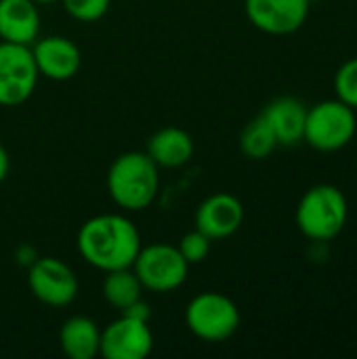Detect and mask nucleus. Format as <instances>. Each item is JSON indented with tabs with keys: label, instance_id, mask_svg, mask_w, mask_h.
<instances>
[{
	"label": "nucleus",
	"instance_id": "obj_12",
	"mask_svg": "<svg viewBox=\"0 0 357 359\" xmlns=\"http://www.w3.org/2000/svg\"><path fill=\"white\" fill-rule=\"evenodd\" d=\"M244 223V206L231 194H213L196 210V229L215 240L231 238Z\"/></svg>",
	"mask_w": 357,
	"mask_h": 359
},
{
	"label": "nucleus",
	"instance_id": "obj_8",
	"mask_svg": "<svg viewBox=\"0 0 357 359\" xmlns=\"http://www.w3.org/2000/svg\"><path fill=\"white\" fill-rule=\"evenodd\" d=\"M29 292L48 307H67L78 297V278L74 269L57 257H40L27 269Z\"/></svg>",
	"mask_w": 357,
	"mask_h": 359
},
{
	"label": "nucleus",
	"instance_id": "obj_10",
	"mask_svg": "<svg viewBox=\"0 0 357 359\" xmlns=\"http://www.w3.org/2000/svg\"><path fill=\"white\" fill-rule=\"evenodd\" d=\"M309 0H244L248 21L269 36L299 32L309 17Z\"/></svg>",
	"mask_w": 357,
	"mask_h": 359
},
{
	"label": "nucleus",
	"instance_id": "obj_4",
	"mask_svg": "<svg viewBox=\"0 0 357 359\" xmlns=\"http://www.w3.org/2000/svg\"><path fill=\"white\" fill-rule=\"evenodd\" d=\"M356 133V109L341 99H328L307 107L303 141L309 147L318 151H339L353 141Z\"/></svg>",
	"mask_w": 357,
	"mask_h": 359
},
{
	"label": "nucleus",
	"instance_id": "obj_3",
	"mask_svg": "<svg viewBox=\"0 0 357 359\" xmlns=\"http://www.w3.org/2000/svg\"><path fill=\"white\" fill-rule=\"evenodd\" d=\"M297 227L314 242L335 240L347 225L349 204L345 194L330 183L309 187L297 204Z\"/></svg>",
	"mask_w": 357,
	"mask_h": 359
},
{
	"label": "nucleus",
	"instance_id": "obj_22",
	"mask_svg": "<svg viewBox=\"0 0 357 359\" xmlns=\"http://www.w3.org/2000/svg\"><path fill=\"white\" fill-rule=\"evenodd\" d=\"M120 313H124V316H130V318H137V320H143V322H149L151 320V309H149V305L143 301V297L139 299V301H135L133 305H128L124 311H120Z\"/></svg>",
	"mask_w": 357,
	"mask_h": 359
},
{
	"label": "nucleus",
	"instance_id": "obj_16",
	"mask_svg": "<svg viewBox=\"0 0 357 359\" xmlns=\"http://www.w3.org/2000/svg\"><path fill=\"white\" fill-rule=\"evenodd\" d=\"M101 328L84 316H74L59 330L61 351L69 359H93L99 355Z\"/></svg>",
	"mask_w": 357,
	"mask_h": 359
},
{
	"label": "nucleus",
	"instance_id": "obj_11",
	"mask_svg": "<svg viewBox=\"0 0 357 359\" xmlns=\"http://www.w3.org/2000/svg\"><path fill=\"white\" fill-rule=\"evenodd\" d=\"M29 48H32L38 74L55 82H65L74 78L82 65L80 48L76 46V42H72L65 36L36 38Z\"/></svg>",
	"mask_w": 357,
	"mask_h": 359
},
{
	"label": "nucleus",
	"instance_id": "obj_17",
	"mask_svg": "<svg viewBox=\"0 0 357 359\" xmlns=\"http://www.w3.org/2000/svg\"><path fill=\"white\" fill-rule=\"evenodd\" d=\"M101 292H103V299L107 301V305H112L116 311H124L128 305H133L135 301L141 299L143 286H141L137 273L133 271V267H122V269L105 271Z\"/></svg>",
	"mask_w": 357,
	"mask_h": 359
},
{
	"label": "nucleus",
	"instance_id": "obj_7",
	"mask_svg": "<svg viewBox=\"0 0 357 359\" xmlns=\"http://www.w3.org/2000/svg\"><path fill=\"white\" fill-rule=\"evenodd\" d=\"M38 78L32 48L0 40V105L17 107L25 103L34 95Z\"/></svg>",
	"mask_w": 357,
	"mask_h": 359
},
{
	"label": "nucleus",
	"instance_id": "obj_14",
	"mask_svg": "<svg viewBox=\"0 0 357 359\" xmlns=\"http://www.w3.org/2000/svg\"><path fill=\"white\" fill-rule=\"evenodd\" d=\"M261 116L271 126L278 145H297L303 141L305 130V118H307V105L297 97H278L269 101Z\"/></svg>",
	"mask_w": 357,
	"mask_h": 359
},
{
	"label": "nucleus",
	"instance_id": "obj_18",
	"mask_svg": "<svg viewBox=\"0 0 357 359\" xmlns=\"http://www.w3.org/2000/svg\"><path fill=\"white\" fill-rule=\"evenodd\" d=\"M276 147L278 139L261 114L252 118L240 133V151L250 160H265L276 151Z\"/></svg>",
	"mask_w": 357,
	"mask_h": 359
},
{
	"label": "nucleus",
	"instance_id": "obj_9",
	"mask_svg": "<svg viewBox=\"0 0 357 359\" xmlns=\"http://www.w3.org/2000/svg\"><path fill=\"white\" fill-rule=\"evenodd\" d=\"M154 349L149 322L120 313L101 330L99 355L105 359H145Z\"/></svg>",
	"mask_w": 357,
	"mask_h": 359
},
{
	"label": "nucleus",
	"instance_id": "obj_24",
	"mask_svg": "<svg viewBox=\"0 0 357 359\" xmlns=\"http://www.w3.org/2000/svg\"><path fill=\"white\" fill-rule=\"evenodd\" d=\"M36 2H38V4H40V2H42V4H46V2H57V0H36Z\"/></svg>",
	"mask_w": 357,
	"mask_h": 359
},
{
	"label": "nucleus",
	"instance_id": "obj_20",
	"mask_svg": "<svg viewBox=\"0 0 357 359\" xmlns=\"http://www.w3.org/2000/svg\"><path fill=\"white\" fill-rule=\"evenodd\" d=\"M61 4L72 19L80 23H93L105 17L112 0H61Z\"/></svg>",
	"mask_w": 357,
	"mask_h": 359
},
{
	"label": "nucleus",
	"instance_id": "obj_5",
	"mask_svg": "<svg viewBox=\"0 0 357 359\" xmlns=\"http://www.w3.org/2000/svg\"><path fill=\"white\" fill-rule=\"evenodd\" d=\"M240 309L238 305L215 290L202 292L194 297L185 309V324L198 337L206 343H223L231 339L240 328Z\"/></svg>",
	"mask_w": 357,
	"mask_h": 359
},
{
	"label": "nucleus",
	"instance_id": "obj_15",
	"mask_svg": "<svg viewBox=\"0 0 357 359\" xmlns=\"http://www.w3.org/2000/svg\"><path fill=\"white\" fill-rule=\"evenodd\" d=\"M194 139L179 126H166L156 130L147 139L145 154L158 164V168H179L194 158Z\"/></svg>",
	"mask_w": 357,
	"mask_h": 359
},
{
	"label": "nucleus",
	"instance_id": "obj_21",
	"mask_svg": "<svg viewBox=\"0 0 357 359\" xmlns=\"http://www.w3.org/2000/svg\"><path fill=\"white\" fill-rule=\"evenodd\" d=\"M210 244H213V240H210L208 236H204L202 231L194 229V231L185 233V236L179 240V246H177V248H179L181 257H183L189 265H198V263H202V261L208 259V255H210Z\"/></svg>",
	"mask_w": 357,
	"mask_h": 359
},
{
	"label": "nucleus",
	"instance_id": "obj_2",
	"mask_svg": "<svg viewBox=\"0 0 357 359\" xmlns=\"http://www.w3.org/2000/svg\"><path fill=\"white\" fill-rule=\"evenodd\" d=\"M160 189L158 164L145 151L120 154L107 170V191L116 206L139 212L154 204Z\"/></svg>",
	"mask_w": 357,
	"mask_h": 359
},
{
	"label": "nucleus",
	"instance_id": "obj_23",
	"mask_svg": "<svg viewBox=\"0 0 357 359\" xmlns=\"http://www.w3.org/2000/svg\"><path fill=\"white\" fill-rule=\"evenodd\" d=\"M8 168H11V160H8V154H6L4 145L0 143V183L6 179V175H8Z\"/></svg>",
	"mask_w": 357,
	"mask_h": 359
},
{
	"label": "nucleus",
	"instance_id": "obj_13",
	"mask_svg": "<svg viewBox=\"0 0 357 359\" xmlns=\"http://www.w3.org/2000/svg\"><path fill=\"white\" fill-rule=\"evenodd\" d=\"M36 0H0V40L32 46L40 34Z\"/></svg>",
	"mask_w": 357,
	"mask_h": 359
},
{
	"label": "nucleus",
	"instance_id": "obj_1",
	"mask_svg": "<svg viewBox=\"0 0 357 359\" xmlns=\"http://www.w3.org/2000/svg\"><path fill=\"white\" fill-rule=\"evenodd\" d=\"M80 257L101 271L133 267L141 250V233L124 215H97L88 219L76 238Z\"/></svg>",
	"mask_w": 357,
	"mask_h": 359
},
{
	"label": "nucleus",
	"instance_id": "obj_6",
	"mask_svg": "<svg viewBox=\"0 0 357 359\" xmlns=\"http://www.w3.org/2000/svg\"><path fill=\"white\" fill-rule=\"evenodd\" d=\"M133 271L137 273L143 290L173 292L187 280L189 263L181 257L177 246L158 242L141 246L133 263Z\"/></svg>",
	"mask_w": 357,
	"mask_h": 359
},
{
	"label": "nucleus",
	"instance_id": "obj_19",
	"mask_svg": "<svg viewBox=\"0 0 357 359\" xmlns=\"http://www.w3.org/2000/svg\"><path fill=\"white\" fill-rule=\"evenodd\" d=\"M335 90L337 99L347 103L357 111V57L345 61L335 74Z\"/></svg>",
	"mask_w": 357,
	"mask_h": 359
}]
</instances>
